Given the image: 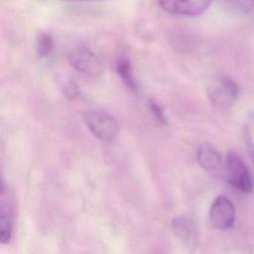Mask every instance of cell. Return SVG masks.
Segmentation results:
<instances>
[{"instance_id":"1","label":"cell","mask_w":254,"mask_h":254,"mask_svg":"<svg viewBox=\"0 0 254 254\" xmlns=\"http://www.w3.org/2000/svg\"><path fill=\"white\" fill-rule=\"evenodd\" d=\"M84 121L94 137L101 141L111 142L119 133V123L114 116L108 112L91 108L85 111Z\"/></svg>"},{"instance_id":"2","label":"cell","mask_w":254,"mask_h":254,"mask_svg":"<svg viewBox=\"0 0 254 254\" xmlns=\"http://www.w3.org/2000/svg\"><path fill=\"white\" fill-rule=\"evenodd\" d=\"M223 172L228 184L237 190L245 193L252 192L254 183L247 166L242 159L234 152H229L226 155Z\"/></svg>"},{"instance_id":"3","label":"cell","mask_w":254,"mask_h":254,"mask_svg":"<svg viewBox=\"0 0 254 254\" xmlns=\"http://www.w3.org/2000/svg\"><path fill=\"white\" fill-rule=\"evenodd\" d=\"M209 101L216 107H230L239 95L238 84L229 76L218 75L213 77L207 85Z\"/></svg>"},{"instance_id":"4","label":"cell","mask_w":254,"mask_h":254,"mask_svg":"<svg viewBox=\"0 0 254 254\" xmlns=\"http://www.w3.org/2000/svg\"><path fill=\"white\" fill-rule=\"evenodd\" d=\"M171 228L173 233L190 254L194 253L198 246L199 229L196 221L189 215H180L172 220Z\"/></svg>"},{"instance_id":"5","label":"cell","mask_w":254,"mask_h":254,"mask_svg":"<svg viewBox=\"0 0 254 254\" xmlns=\"http://www.w3.org/2000/svg\"><path fill=\"white\" fill-rule=\"evenodd\" d=\"M71 66L79 73L95 77L102 73L103 64L100 59L87 47L79 46L69 53Z\"/></svg>"},{"instance_id":"6","label":"cell","mask_w":254,"mask_h":254,"mask_svg":"<svg viewBox=\"0 0 254 254\" xmlns=\"http://www.w3.org/2000/svg\"><path fill=\"white\" fill-rule=\"evenodd\" d=\"M235 220V208L231 200L218 195L212 201L209 208V221L211 225L219 230H226L232 227Z\"/></svg>"},{"instance_id":"7","label":"cell","mask_w":254,"mask_h":254,"mask_svg":"<svg viewBox=\"0 0 254 254\" xmlns=\"http://www.w3.org/2000/svg\"><path fill=\"white\" fill-rule=\"evenodd\" d=\"M212 0H158L160 6L167 12L188 17L202 14Z\"/></svg>"},{"instance_id":"8","label":"cell","mask_w":254,"mask_h":254,"mask_svg":"<svg viewBox=\"0 0 254 254\" xmlns=\"http://www.w3.org/2000/svg\"><path fill=\"white\" fill-rule=\"evenodd\" d=\"M15 217V203L11 191L2 186L1 190V232L0 240L2 244L10 242L14 229Z\"/></svg>"},{"instance_id":"9","label":"cell","mask_w":254,"mask_h":254,"mask_svg":"<svg viewBox=\"0 0 254 254\" xmlns=\"http://www.w3.org/2000/svg\"><path fill=\"white\" fill-rule=\"evenodd\" d=\"M196 161L201 169L211 175H216L221 169L223 170L221 156L211 144L204 143L199 146L196 152Z\"/></svg>"},{"instance_id":"10","label":"cell","mask_w":254,"mask_h":254,"mask_svg":"<svg viewBox=\"0 0 254 254\" xmlns=\"http://www.w3.org/2000/svg\"><path fill=\"white\" fill-rule=\"evenodd\" d=\"M116 71L124 85L132 92L138 91V83L135 78L131 62L126 57H120L116 62Z\"/></svg>"},{"instance_id":"11","label":"cell","mask_w":254,"mask_h":254,"mask_svg":"<svg viewBox=\"0 0 254 254\" xmlns=\"http://www.w3.org/2000/svg\"><path fill=\"white\" fill-rule=\"evenodd\" d=\"M36 47L38 55L41 58H47L51 55L54 49V39L48 33H41L37 37Z\"/></svg>"},{"instance_id":"12","label":"cell","mask_w":254,"mask_h":254,"mask_svg":"<svg viewBox=\"0 0 254 254\" xmlns=\"http://www.w3.org/2000/svg\"><path fill=\"white\" fill-rule=\"evenodd\" d=\"M244 136L250 154L254 160V115H250L244 125Z\"/></svg>"},{"instance_id":"13","label":"cell","mask_w":254,"mask_h":254,"mask_svg":"<svg viewBox=\"0 0 254 254\" xmlns=\"http://www.w3.org/2000/svg\"><path fill=\"white\" fill-rule=\"evenodd\" d=\"M149 108H150V111L151 113L153 114L154 118L162 125H167L168 123V120H167V117L165 115V112L164 110L162 109V107L160 106V104H158L155 100L151 99L149 100Z\"/></svg>"},{"instance_id":"14","label":"cell","mask_w":254,"mask_h":254,"mask_svg":"<svg viewBox=\"0 0 254 254\" xmlns=\"http://www.w3.org/2000/svg\"><path fill=\"white\" fill-rule=\"evenodd\" d=\"M236 7L244 11L254 10V0H228Z\"/></svg>"},{"instance_id":"15","label":"cell","mask_w":254,"mask_h":254,"mask_svg":"<svg viewBox=\"0 0 254 254\" xmlns=\"http://www.w3.org/2000/svg\"><path fill=\"white\" fill-rule=\"evenodd\" d=\"M64 90H65L64 92L68 98H75L78 95V88H77L76 84L72 81H70L69 83L66 84Z\"/></svg>"},{"instance_id":"16","label":"cell","mask_w":254,"mask_h":254,"mask_svg":"<svg viewBox=\"0 0 254 254\" xmlns=\"http://www.w3.org/2000/svg\"><path fill=\"white\" fill-rule=\"evenodd\" d=\"M64 1H99V0H64Z\"/></svg>"}]
</instances>
